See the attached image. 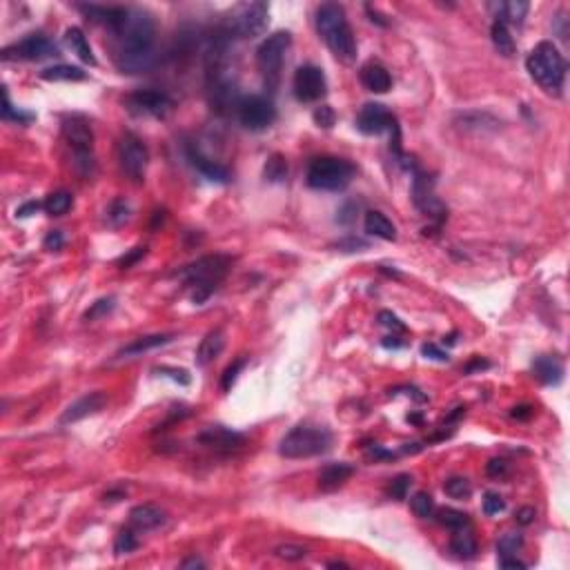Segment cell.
Wrapping results in <instances>:
<instances>
[{"mask_svg": "<svg viewBox=\"0 0 570 570\" xmlns=\"http://www.w3.org/2000/svg\"><path fill=\"white\" fill-rule=\"evenodd\" d=\"M114 63L123 74H145L156 61V23L141 7H129L123 25L114 29Z\"/></svg>", "mask_w": 570, "mask_h": 570, "instance_id": "1", "label": "cell"}, {"mask_svg": "<svg viewBox=\"0 0 570 570\" xmlns=\"http://www.w3.org/2000/svg\"><path fill=\"white\" fill-rule=\"evenodd\" d=\"M316 32L341 63H352L357 58V38L341 5L323 3L316 9Z\"/></svg>", "mask_w": 570, "mask_h": 570, "instance_id": "2", "label": "cell"}, {"mask_svg": "<svg viewBox=\"0 0 570 570\" xmlns=\"http://www.w3.org/2000/svg\"><path fill=\"white\" fill-rule=\"evenodd\" d=\"M227 269H229V258L223 254H212V256L198 258V261L185 265L183 269H178L176 278H181L185 287L192 289L194 303H203L216 289V285L223 281Z\"/></svg>", "mask_w": 570, "mask_h": 570, "instance_id": "3", "label": "cell"}, {"mask_svg": "<svg viewBox=\"0 0 570 570\" xmlns=\"http://www.w3.org/2000/svg\"><path fill=\"white\" fill-rule=\"evenodd\" d=\"M530 78L546 89L548 94H559L566 81V61L553 43H539L526 58Z\"/></svg>", "mask_w": 570, "mask_h": 570, "instance_id": "4", "label": "cell"}, {"mask_svg": "<svg viewBox=\"0 0 570 570\" xmlns=\"http://www.w3.org/2000/svg\"><path fill=\"white\" fill-rule=\"evenodd\" d=\"M332 446V433L325 426L298 424L281 439L278 455L285 459H310L325 455Z\"/></svg>", "mask_w": 570, "mask_h": 570, "instance_id": "5", "label": "cell"}, {"mask_svg": "<svg viewBox=\"0 0 570 570\" xmlns=\"http://www.w3.org/2000/svg\"><path fill=\"white\" fill-rule=\"evenodd\" d=\"M354 176V165L348 163L345 158L336 156H319L310 161L305 181L312 189L319 192H341L350 185Z\"/></svg>", "mask_w": 570, "mask_h": 570, "instance_id": "6", "label": "cell"}, {"mask_svg": "<svg viewBox=\"0 0 570 570\" xmlns=\"http://www.w3.org/2000/svg\"><path fill=\"white\" fill-rule=\"evenodd\" d=\"M289 45H292V34L274 32V34H269L256 49V67L269 89H274L278 83V76H281V67H283Z\"/></svg>", "mask_w": 570, "mask_h": 570, "instance_id": "7", "label": "cell"}, {"mask_svg": "<svg viewBox=\"0 0 570 570\" xmlns=\"http://www.w3.org/2000/svg\"><path fill=\"white\" fill-rule=\"evenodd\" d=\"M267 5L247 3L238 5L223 25V32L229 38H254L261 36L267 27Z\"/></svg>", "mask_w": 570, "mask_h": 570, "instance_id": "8", "label": "cell"}, {"mask_svg": "<svg viewBox=\"0 0 570 570\" xmlns=\"http://www.w3.org/2000/svg\"><path fill=\"white\" fill-rule=\"evenodd\" d=\"M63 136L74 149L76 163L83 167V172H89L94 165L92 161V149H94V132L92 125L87 123V118L81 114H72L63 118Z\"/></svg>", "mask_w": 570, "mask_h": 570, "instance_id": "9", "label": "cell"}, {"mask_svg": "<svg viewBox=\"0 0 570 570\" xmlns=\"http://www.w3.org/2000/svg\"><path fill=\"white\" fill-rule=\"evenodd\" d=\"M238 121L249 132H261L276 121V109L265 96H245L236 105Z\"/></svg>", "mask_w": 570, "mask_h": 570, "instance_id": "10", "label": "cell"}, {"mask_svg": "<svg viewBox=\"0 0 570 570\" xmlns=\"http://www.w3.org/2000/svg\"><path fill=\"white\" fill-rule=\"evenodd\" d=\"M292 89L296 101L301 103H316L327 94V81L321 67L316 65H301L294 72Z\"/></svg>", "mask_w": 570, "mask_h": 570, "instance_id": "11", "label": "cell"}, {"mask_svg": "<svg viewBox=\"0 0 570 570\" xmlns=\"http://www.w3.org/2000/svg\"><path fill=\"white\" fill-rule=\"evenodd\" d=\"M56 54V45L45 34H29L23 41L3 49V61H45Z\"/></svg>", "mask_w": 570, "mask_h": 570, "instance_id": "12", "label": "cell"}, {"mask_svg": "<svg viewBox=\"0 0 570 570\" xmlns=\"http://www.w3.org/2000/svg\"><path fill=\"white\" fill-rule=\"evenodd\" d=\"M147 158V147L143 145L141 138H136L134 134H125L121 138V143H118V161H121L123 172L132 181H143Z\"/></svg>", "mask_w": 570, "mask_h": 570, "instance_id": "13", "label": "cell"}, {"mask_svg": "<svg viewBox=\"0 0 570 570\" xmlns=\"http://www.w3.org/2000/svg\"><path fill=\"white\" fill-rule=\"evenodd\" d=\"M125 105L136 116H156L163 118L172 109V98L158 89H138L125 98Z\"/></svg>", "mask_w": 570, "mask_h": 570, "instance_id": "14", "label": "cell"}, {"mask_svg": "<svg viewBox=\"0 0 570 570\" xmlns=\"http://www.w3.org/2000/svg\"><path fill=\"white\" fill-rule=\"evenodd\" d=\"M397 125L395 116L388 112V107L381 103H368L361 107L357 116V129L365 136L383 134L386 129H392Z\"/></svg>", "mask_w": 570, "mask_h": 570, "instance_id": "15", "label": "cell"}, {"mask_svg": "<svg viewBox=\"0 0 570 570\" xmlns=\"http://www.w3.org/2000/svg\"><path fill=\"white\" fill-rule=\"evenodd\" d=\"M105 395L103 392H89L81 399H76L72 406H67V410L61 415V426H69L76 421H83V419L96 415L98 410H103L105 406Z\"/></svg>", "mask_w": 570, "mask_h": 570, "instance_id": "16", "label": "cell"}, {"mask_svg": "<svg viewBox=\"0 0 570 570\" xmlns=\"http://www.w3.org/2000/svg\"><path fill=\"white\" fill-rule=\"evenodd\" d=\"M198 441L207 448L225 450V453H229V450L241 448L245 444V439H243V435L234 433V430H227L223 426H209L207 430H203V433L198 435Z\"/></svg>", "mask_w": 570, "mask_h": 570, "instance_id": "17", "label": "cell"}, {"mask_svg": "<svg viewBox=\"0 0 570 570\" xmlns=\"http://www.w3.org/2000/svg\"><path fill=\"white\" fill-rule=\"evenodd\" d=\"M165 522H167L165 510H161L154 504H141L132 508V513H129V524H132V528L141 530V533L161 528Z\"/></svg>", "mask_w": 570, "mask_h": 570, "instance_id": "18", "label": "cell"}, {"mask_svg": "<svg viewBox=\"0 0 570 570\" xmlns=\"http://www.w3.org/2000/svg\"><path fill=\"white\" fill-rule=\"evenodd\" d=\"M185 152H187V158H189V163H192V167H196L205 178H209V181H216V183H227L229 181L227 169L223 165H218L216 161H212V158L203 156L194 145H187Z\"/></svg>", "mask_w": 570, "mask_h": 570, "instance_id": "19", "label": "cell"}, {"mask_svg": "<svg viewBox=\"0 0 570 570\" xmlns=\"http://www.w3.org/2000/svg\"><path fill=\"white\" fill-rule=\"evenodd\" d=\"M361 83L368 92L372 94H386L392 87V76L381 63H368L361 67Z\"/></svg>", "mask_w": 570, "mask_h": 570, "instance_id": "20", "label": "cell"}, {"mask_svg": "<svg viewBox=\"0 0 570 570\" xmlns=\"http://www.w3.org/2000/svg\"><path fill=\"white\" fill-rule=\"evenodd\" d=\"M354 475V466L345 464V462H336V464H327L321 473H319V488L330 493V490L341 488L350 477Z\"/></svg>", "mask_w": 570, "mask_h": 570, "instance_id": "21", "label": "cell"}, {"mask_svg": "<svg viewBox=\"0 0 570 570\" xmlns=\"http://www.w3.org/2000/svg\"><path fill=\"white\" fill-rule=\"evenodd\" d=\"M225 348V334L221 327L216 330H209V332L201 339V343H198V350H196V363L205 368L207 363H212L214 359L223 352Z\"/></svg>", "mask_w": 570, "mask_h": 570, "instance_id": "22", "label": "cell"}, {"mask_svg": "<svg viewBox=\"0 0 570 570\" xmlns=\"http://www.w3.org/2000/svg\"><path fill=\"white\" fill-rule=\"evenodd\" d=\"M490 12H495L497 23H510V25H524L530 5L524 0H510V3H490Z\"/></svg>", "mask_w": 570, "mask_h": 570, "instance_id": "23", "label": "cell"}, {"mask_svg": "<svg viewBox=\"0 0 570 570\" xmlns=\"http://www.w3.org/2000/svg\"><path fill=\"white\" fill-rule=\"evenodd\" d=\"M533 372L542 383L557 386L564 379V365L557 357H537L533 361Z\"/></svg>", "mask_w": 570, "mask_h": 570, "instance_id": "24", "label": "cell"}, {"mask_svg": "<svg viewBox=\"0 0 570 570\" xmlns=\"http://www.w3.org/2000/svg\"><path fill=\"white\" fill-rule=\"evenodd\" d=\"M172 341H174V334H149V336H138V339H134V341L129 343V345H125L116 357H118V359L138 357V354L149 352V350H154V348L167 345V343H172Z\"/></svg>", "mask_w": 570, "mask_h": 570, "instance_id": "25", "label": "cell"}, {"mask_svg": "<svg viewBox=\"0 0 570 570\" xmlns=\"http://www.w3.org/2000/svg\"><path fill=\"white\" fill-rule=\"evenodd\" d=\"M365 232L381 241H397V227L383 212H368L365 214Z\"/></svg>", "mask_w": 570, "mask_h": 570, "instance_id": "26", "label": "cell"}, {"mask_svg": "<svg viewBox=\"0 0 570 570\" xmlns=\"http://www.w3.org/2000/svg\"><path fill=\"white\" fill-rule=\"evenodd\" d=\"M65 43H67V47L72 49V52H74L78 58H81L83 63H87V65H96V56H94L92 47H89V43H87L83 29L69 27L67 32H65Z\"/></svg>", "mask_w": 570, "mask_h": 570, "instance_id": "27", "label": "cell"}, {"mask_svg": "<svg viewBox=\"0 0 570 570\" xmlns=\"http://www.w3.org/2000/svg\"><path fill=\"white\" fill-rule=\"evenodd\" d=\"M41 78L49 83H61V81L72 83V81H85L87 72H83L81 67H74V65H54V67L43 69Z\"/></svg>", "mask_w": 570, "mask_h": 570, "instance_id": "28", "label": "cell"}, {"mask_svg": "<svg viewBox=\"0 0 570 570\" xmlns=\"http://www.w3.org/2000/svg\"><path fill=\"white\" fill-rule=\"evenodd\" d=\"M450 550L462 559H475L477 557V539L470 530L459 528L455 537L450 539Z\"/></svg>", "mask_w": 570, "mask_h": 570, "instance_id": "29", "label": "cell"}, {"mask_svg": "<svg viewBox=\"0 0 570 570\" xmlns=\"http://www.w3.org/2000/svg\"><path fill=\"white\" fill-rule=\"evenodd\" d=\"M490 38H493V45L502 56H506V58L515 56V38L510 34L508 25L495 21L493 27H490Z\"/></svg>", "mask_w": 570, "mask_h": 570, "instance_id": "30", "label": "cell"}, {"mask_svg": "<svg viewBox=\"0 0 570 570\" xmlns=\"http://www.w3.org/2000/svg\"><path fill=\"white\" fill-rule=\"evenodd\" d=\"M72 205H74V196L69 194V192H65V189H61V192L49 194L47 201L43 203L45 212H47L49 216H63V214L69 212V209H72Z\"/></svg>", "mask_w": 570, "mask_h": 570, "instance_id": "31", "label": "cell"}, {"mask_svg": "<svg viewBox=\"0 0 570 570\" xmlns=\"http://www.w3.org/2000/svg\"><path fill=\"white\" fill-rule=\"evenodd\" d=\"M263 174H265V181H269V183H283L285 178H287V163H285V158L281 154H272V156L267 158Z\"/></svg>", "mask_w": 570, "mask_h": 570, "instance_id": "32", "label": "cell"}, {"mask_svg": "<svg viewBox=\"0 0 570 570\" xmlns=\"http://www.w3.org/2000/svg\"><path fill=\"white\" fill-rule=\"evenodd\" d=\"M522 546H524V537L519 533H504L497 542L499 559L502 557H515L519 550H522Z\"/></svg>", "mask_w": 570, "mask_h": 570, "instance_id": "33", "label": "cell"}, {"mask_svg": "<svg viewBox=\"0 0 570 570\" xmlns=\"http://www.w3.org/2000/svg\"><path fill=\"white\" fill-rule=\"evenodd\" d=\"M444 490H446L448 497L459 499V502H464V499H468L470 495H473V486H470V482L466 477H450L448 482L444 484Z\"/></svg>", "mask_w": 570, "mask_h": 570, "instance_id": "34", "label": "cell"}, {"mask_svg": "<svg viewBox=\"0 0 570 570\" xmlns=\"http://www.w3.org/2000/svg\"><path fill=\"white\" fill-rule=\"evenodd\" d=\"M439 524L446 526V528H453V530H459V528H468L470 519L466 513L462 510H455V508H444L439 510Z\"/></svg>", "mask_w": 570, "mask_h": 570, "instance_id": "35", "label": "cell"}, {"mask_svg": "<svg viewBox=\"0 0 570 570\" xmlns=\"http://www.w3.org/2000/svg\"><path fill=\"white\" fill-rule=\"evenodd\" d=\"M410 508H412V513L419 519H428V517H433V513H435V499L430 497L428 493H417L412 497V502H410Z\"/></svg>", "mask_w": 570, "mask_h": 570, "instance_id": "36", "label": "cell"}, {"mask_svg": "<svg viewBox=\"0 0 570 570\" xmlns=\"http://www.w3.org/2000/svg\"><path fill=\"white\" fill-rule=\"evenodd\" d=\"M138 548V539L132 530H121V533L116 535V542H114V553L116 555H127L132 553V550Z\"/></svg>", "mask_w": 570, "mask_h": 570, "instance_id": "37", "label": "cell"}, {"mask_svg": "<svg viewBox=\"0 0 570 570\" xmlns=\"http://www.w3.org/2000/svg\"><path fill=\"white\" fill-rule=\"evenodd\" d=\"M116 307V301L114 296H105V298H98V301L87 310L85 312V321H94V319H101V316H107L112 310Z\"/></svg>", "mask_w": 570, "mask_h": 570, "instance_id": "38", "label": "cell"}, {"mask_svg": "<svg viewBox=\"0 0 570 570\" xmlns=\"http://www.w3.org/2000/svg\"><path fill=\"white\" fill-rule=\"evenodd\" d=\"M107 218H109V223H112L114 227H118V225H123L127 218H129V205L125 203V201H121V198H118V201H114L112 205H109V209H107Z\"/></svg>", "mask_w": 570, "mask_h": 570, "instance_id": "39", "label": "cell"}, {"mask_svg": "<svg viewBox=\"0 0 570 570\" xmlns=\"http://www.w3.org/2000/svg\"><path fill=\"white\" fill-rule=\"evenodd\" d=\"M504 510H506V502H504L502 495H497V493H486V497H484V515L495 517V515H499V513H504Z\"/></svg>", "mask_w": 570, "mask_h": 570, "instance_id": "40", "label": "cell"}, {"mask_svg": "<svg viewBox=\"0 0 570 570\" xmlns=\"http://www.w3.org/2000/svg\"><path fill=\"white\" fill-rule=\"evenodd\" d=\"M274 553L276 557H281V559H287V562H301V559H305V548L301 546H294V544H283V546H278L274 548Z\"/></svg>", "mask_w": 570, "mask_h": 570, "instance_id": "41", "label": "cell"}, {"mask_svg": "<svg viewBox=\"0 0 570 570\" xmlns=\"http://www.w3.org/2000/svg\"><path fill=\"white\" fill-rule=\"evenodd\" d=\"M410 484H412V477L410 475H399L392 486H390V495H392V499H397V502H403L406 495H408V490H410Z\"/></svg>", "mask_w": 570, "mask_h": 570, "instance_id": "42", "label": "cell"}, {"mask_svg": "<svg viewBox=\"0 0 570 570\" xmlns=\"http://www.w3.org/2000/svg\"><path fill=\"white\" fill-rule=\"evenodd\" d=\"M3 118H5V121H16V123H29V121H32V116H29V114L16 112V109L12 107V103H9L7 92H3Z\"/></svg>", "mask_w": 570, "mask_h": 570, "instance_id": "43", "label": "cell"}, {"mask_svg": "<svg viewBox=\"0 0 570 570\" xmlns=\"http://www.w3.org/2000/svg\"><path fill=\"white\" fill-rule=\"evenodd\" d=\"M243 368H245V359H236V361H234V363L229 365V368L225 370V372H223V379H221V388L225 390V392H227L229 388L234 386L236 377H238V372H241Z\"/></svg>", "mask_w": 570, "mask_h": 570, "instance_id": "44", "label": "cell"}, {"mask_svg": "<svg viewBox=\"0 0 570 570\" xmlns=\"http://www.w3.org/2000/svg\"><path fill=\"white\" fill-rule=\"evenodd\" d=\"M336 121V116H334V109L330 107V105H321V107H316V112H314V123L319 127H323V129H330L334 125Z\"/></svg>", "mask_w": 570, "mask_h": 570, "instance_id": "45", "label": "cell"}, {"mask_svg": "<svg viewBox=\"0 0 570 570\" xmlns=\"http://www.w3.org/2000/svg\"><path fill=\"white\" fill-rule=\"evenodd\" d=\"M156 372L158 374H163V377H169V379H174V381H178L181 386H187L189 383V374H187V370H176V368H156Z\"/></svg>", "mask_w": 570, "mask_h": 570, "instance_id": "46", "label": "cell"}, {"mask_svg": "<svg viewBox=\"0 0 570 570\" xmlns=\"http://www.w3.org/2000/svg\"><path fill=\"white\" fill-rule=\"evenodd\" d=\"M63 245H65V236L63 232H58V229H52L43 241V247L49 249V252H56V249H61Z\"/></svg>", "mask_w": 570, "mask_h": 570, "instance_id": "47", "label": "cell"}, {"mask_svg": "<svg viewBox=\"0 0 570 570\" xmlns=\"http://www.w3.org/2000/svg\"><path fill=\"white\" fill-rule=\"evenodd\" d=\"M421 354L426 357V359H433V361H439V363H446L448 361V352H444L441 348H437L435 343H426L424 348H421Z\"/></svg>", "mask_w": 570, "mask_h": 570, "instance_id": "48", "label": "cell"}, {"mask_svg": "<svg viewBox=\"0 0 570 570\" xmlns=\"http://www.w3.org/2000/svg\"><path fill=\"white\" fill-rule=\"evenodd\" d=\"M486 473H488V477L499 479V477H504L508 473V464L504 462V459H490L488 466H486Z\"/></svg>", "mask_w": 570, "mask_h": 570, "instance_id": "49", "label": "cell"}, {"mask_svg": "<svg viewBox=\"0 0 570 570\" xmlns=\"http://www.w3.org/2000/svg\"><path fill=\"white\" fill-rule=\"evenodd\" d=\"M379 323L390 327V330H395V332H406V325L399 321V316H395L392 312H381V314H379Z\"/></svg>", "mask_w": 570, "mask_h": 570, "instance_id": "50", "label": "cell"}, {"mask_svg": "<svg viewBox=\"0 0 570 570\" xmlns=\"http://www.w3.org/2000/svg\"><path fill=\"white\" fill-rule=\"evenodd\" d=\"M141 256H145V247H134L132 252H127L125 256L118 258V265H121L123 269H127V267H132Z\"/></svg>", "mask_w": 570, "mask_h": 570, "instance_id": "51", "label": "cell"}, {"mask_svg": "<svg viewBox=\"0 0 570 570\" xmlns=\"http://www.w3.org/2000/svg\"><path fill=\"white\" fill-rule=\"evenodd\" d=\"M336 247H341L343 252H361V249L368 247V243L361 241V238H354L352 236V238H345V241H339Z\"/></svg>", "mask_w": 570, "mask_h": 570, "instance_id": "52", "label": "cell"}, {"mask_svg": "<svg viewBox=\"0 0 570 570\" xmlns=\"http://www.w3.org/2000/svg\"><path fill=\"white\" fill-rule=\"evenodd\" d=\"M535 508H530V506H526V508H519L517 510V515H515V522L519 524V526H530L535 522Z\"/></svg>", "mask_w": 570, "mask_h": 570, "instance_id": "53", "label": "cell"}, {"mask_svg": "<svg viewBox=\"0 0 570 570\" xmlns=\"http://www.w3.org/2000/svg\"><path fill=\"white\" fill-rule=\"evenodd\" d=\"M41 207L43 205L38 203V201H29V203H25V205H21V207L16 209V216L18 218H29V216H34Z\"/></svg>", "mask_w": 570, "mask_h": 570, "instance_id": "54", "label": "cell"}, {"mask_svg": "<svg viewBox=\"0 0 570 570\" xmlns=\"http://www.w3.org/2000/svg\"><path fill=\"white\" fill-rule=\"evenodd\" d=\"M354 209H357V205H354V203H348V205H345V207L341 209V212H339L336 221H339V223H343V225L352 223L357 216H354V214H350V212H354Z\"/></svg>", "mask_w": 570, "mask_h": 570, "instance_id": "55", "label": "cell"}, {"mask_svg": "<svg viewBox=\"0 0 570 570\" xmlns=\"http://www.w3.org/2000/svg\"><path fill=\"white\" fill-rule=\"evenodd\" d=\"M499 566H502V568H522V570L526 568V564L519 562L517 555L515 557H502V559H499Z\"/></svg>", "mask_w": 570, "mask_h": 570, "instance_id": "56", "label": "cell"}, {"mask_svg": "<svg viewBox=\"0 0 570 570\" xmlns=\"http://www.w3.org/2000/svg\"><path fill=\"white\" fill-rule=\"evenodd\" d=\"M370 455H372L374 459H395V453L383 450L381 446H372V448H370Z\"/></svg>", "mask_w": 570, "mask_h": 570, "instance_id": "57", "label": "cell"}, {"mask_svg": "<svg viewBox=\"0 0 570 570\" xmlns=\"http://www.w3.org/2000/svg\"><path fill=\"white\" fill-rule=\"evenodd\" d=\"M486 368H490L488 361H482V359H475V361H470V363L466 365V374H473L475 370H486Z\"/></svg>", "mask_w": 570, "mask_h": 570, "instance_id": "58", "label": "cell"}, {"mask_svg": "<svg viewBox=\"0 0 570 570\" xmlns=\"http://www.w3.org/2000/svg\"><path fill=\"white\" fill-rule=\"evenodd\" d=\"M530 415H533V408L530 406H519L513 410V417L515 419H530Z\"/></svg>", "mask_w": 570, "mask_h": 570, "instance_id": "59", "label": "cell"}, {"mask_svg": "<svg viewBox=\"0 0 570 570\" xmlns=\"http://www.w3.org/2000/svg\"><path fill=\"white\" fill-rule=\"evenodd\" d=\"M205 564L201 562V559H196V557H192V559H185V562L181 564V568H203Z\"/></svg>", "mask_w": 570, "mask_h": 570, "instance_id": "60", "label": "cell"}, {"mask_svg": "<svg viewBox=\"0 0 570 570\" xmlns=\"http://www.w3.org/2000/svg\"><path fill=\"white\" fill-rule=\"evenodd\" d=\"M327 568H350L348 564H343V562H330L327 564Z\"/></svg>", "mask_w": 570, "mask_h": 570, "instance_id": "61", "label": "cell"}]
</instances>
